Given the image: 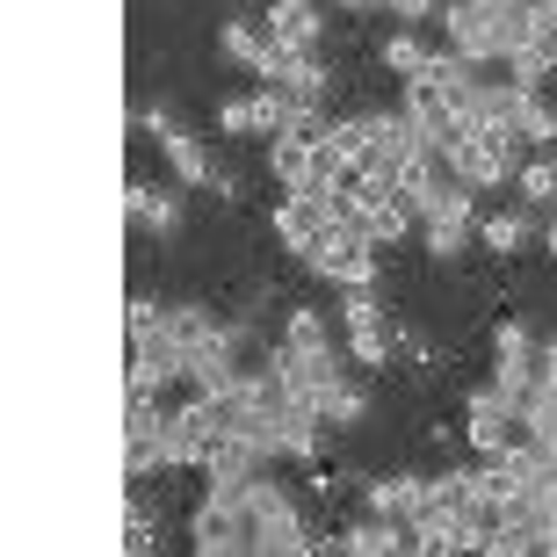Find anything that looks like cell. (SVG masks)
<instances>
[{
  "mask_svg": "<svg viewBox=\"0 0 557 557\" xmlns=\"http://www.w3.org/2000/svg\"><path fill=\"white\" fill-rule=\"evenodd\" d=\"M529 232H536V210H478V247L485 253H521L529 247Z\"/></svg>",
  "mask_w": 557,
  "mask_h": 557,
  "instance_id": "20",
  "label": "cell"
},
{
  "mask_svg": "<svg viewBox=\"0 0 557 557\" xmlns=\"http://www.w3.org/2000/svg\"><path fill=\"white\" fill-rule=\"evenodd\" d=\"M283 341H297V348H326L333 326H326V319H319L311 305H297V311H289V326H283Z\"/></svg>",
  "mask_w": 557,
  "mask_h": 557,
  "instance_id": "27",
  "label": "cell"
},
{
  "mask_svg": "<svg viewBox=\"0 0 557 557\" xmlns=\"http://www.w3.org/2000/svg\"><path fill=\"white\" fill-rule=\"evenodd\" d=\"M376 8H384V15H398V22H406V29H413V22H442V0H376Z\"/></svg>",
  "mask_w": 557,
  "mask_h": 557,
  "instance_id": "31",
  "label": "cell"
},
{
  "mask_svg": "<svg viewBox=\"0 0 557 557\" xmlns=\"http://www.w3.org/2000/svg\"><path fill=\"white\" fill-rule=\"evenodd\" d=\"M160 152H166V166H174V182H182V188H210V174H218V166H210V152L188 138V131L160 138Z\"/></svg>",
  "mask_w": 557,
  "mask_h": 557,
  "instance_id": "23",
  "label": "cell"
},
{
  "mask_svg": "<svg viewBox=\"0 0 557 557\" xmlns=\"http://www.w3.org/2000/svg\"><path fill=\"white\" fill-rule=\"evenodd\" d=\"M362 124H370V152H362V160L370 166H406L420 152V131H413V116H406V109H362Z\"/></svg>",
  "mask_w": 557,
  "mask_h": 557,
  "instance_id": "12",
  "label": "cell"
},
{
  "mask_svg": "<svg viewBox=\"0 0 557 557\" xmlns=\"http://www.w3.org/2000/svg\"><path fill=\"white\" fill-rule=\"evenodd\" d=\"M232 499H239V521H247V557L253 550L261 557L311 550V529H305V515H297V499H289L269 471H253L247 485H232Z\"/></svg>",
  "mask_w": 557,
  "mask_h": 557,
  "instance_id": "2",
  "label": "cell"
},
{
  "mask_svg": "<svg viewBox=\"0 0 557 557\" xmlns=\"http://www.w3.org/2000/svg\"><path fill=\"white\" fill-rule=\"evenodd\" d=\"M362 225H370V239H376V247H398L406 232H420V218H413V210H406V203L392 196V203H376L370 218H362Z\"/></svg>",
  "mask_w": 557,
  "mask_h": 557,
  "instance_id": "26",
  "label": "cell"
},
{
  "mask_svg": "<svg viewBox=\"0 0 557 557\" xmlns=\"http://www.w3.org/2000/svg\"><path fill=\"white\" fill-rule=\"evenodd\" d=\"M269 37L275 44H297V51H319V29H326V15H319V0H269Z\"/></svg>",
  "mask_w": 557,
  "mask_h": 557,
  "instance_id": "15",
  "label": "cell"
},
{
  "mask_svg": "<svg viewBox=\"0 0 557 557\" xmlns=\"http://www.w3.org/2000/svg\"><path fill=\"white\" fill-rule=\"evenodd\" d=\"M289 95L283 87H261L253 81V95H232L225 109H218V131H225V138H283L289 131Z\"/></svg>",
  "mask_w": 557,
  "mask_h": 557,
  "instance_id": "8",
  "label": "cell"
},
{
  "mask_svg": "<svg viewBox=\"0 0 557 557\" xmlns=\"http://www.w3.org/2000/svg\"><path fill=\"white\" fill-rule=\"evenodd\" d=\"M341 8H355V15H362V8H376V0H341Z\"/></svg>",
  "mask_w": 557,
  "mask_h": 557,
  "instance_id": "35",
  "label": "cell"
},
{
  "mask_svg": "<svg viewBox=\"0 0 557 557\" xmlns=\"http://www.w3.org/2000/svg\"><path fill=\"white\" fill-rule=\"evenodd\" d=\"M166 333H174V341H182V355L196 362V348H210V341L225 333V319H218L210 305H166Z\"/></svg>",
  "mask_w": 557,
  "mask_h": 557,
  "instance_id": "21",
  "label": "cell"
},
{
  "mask_svg": "<svg viewBox=\"0 0 557 557\" xmlns=\"http://www.w3.org/2000/svg\"><path fill=\"white\" fill-rule=\"evenodd\" d=\"M333 319H341V348H348V362H355V370H384V362H392L398 326L384 319V305H376L370 289H341Z\"/></svg>",
  "mask_w": 557,
  "mask_h": 557,
  "instance_id": "4",
  "label": "cell"
},
{
  "mask_svg": "<svg viewBox=\"0 0 557 557\" xmlns=\"http://www.w3.org/2000/svg\"><path fill=\"white\" fill-rule=\"evenodd\" d=\"M269 166L283 188H319V138H297V131L269 138Z\"/></svg>",
  "mask_w": 557,
  "mask_h": 557,
  "instance_id": "16",
  "label": "cell"
},
{
  "mask_svg": "<svg viewBox=\"0 0 557 557\" xmlns=\"http://www.w3.org/2000/svg\"><path fill=\"white\" fill-rule=\"evenodd\" d=\"M420 507H428V478H420V471H392V478H376V485H370V515L413 521Z\"/></svg>",
  "mask_w": 557,
  "mask_h": 557,
  "instance_id": "17",
  "label": "cell"
},
{
  "mask_svg": "<svg viewBox=\"0 0 557 557\" xmlns=\"http://www.w3.org/2000/svg\"><path fill=\"white\" fill-rule=\"evenodd\" d=\"M160 319H166V297H152V289H131V297H124V326L131 333L160 326Z\"/></svg>",
  "mask_w": 557,
  "mask_h": 557,
  "instance_id": "29",
  "label": "cell"
},
{
  "mask_svg": "<svg viewBox=\"0 0 557 557\" xmlns=\"http://www.w3.org/2000/svg\"><path fill=\"white\" fill-rule=\"evenodd\" d=\"M515 138H521V145H536V152H557V109L543 102V95H529V102H521Z\"/></svg>",
  "mask_w": 557,
  "mask_h": 557,
  "instance_id": "25",
  "label": "cell"
},
{
  "mask_svg": "<svg viewBox=\"0 0 557 557\" xmlns=\"http://www.w3.org/2000/svg\"><path fill=\"white\" fill-rule=\"evenodd\" d=\"M428 44H420V29H406V22H398L392 37L376 44V65H384V73H398V81H413V73H428Z\"/></svg>",
  "mask_w": 557,
  "mask_h": 557,
  "instance_id": "22",
  "label": "cell"
},
{
  "mask_svg": "<svg viewBox=\"0 0 557 557\" xmlns=\"http://www.w3.org/2000/svg\"><path fill=\"white\" fill-rule=\"evenodd\" d=\"M543 253H550V261H557V210H550V232H543Z\"/></svg>",
  "mask_w": 557,
  "mask_h": 557,
  "instance_id": "34",
  "label": "cell"
},
{
  "mask_svg": "<svg viewBox=\"0 0 557 557\" xmlns=\"http://www.w3.org/2000/svg\"><path fill=\"white\" fill-rule=\"evenodd\" d=\"M326 225H341V203H333V188H289L283 210H275V239H283L297 261H305V247L319 239Z\"/></svg>",
  "mask_w": 557,
  "mask_h": 557,
  "instance_id": "9",
  "label": "cell"
},
{
  "mask_svg": "<svg viewBox=\"0 0 557 557\" xmlns=\"http://www.w3.org/2000/svg\"><path fill=\"white\" fill-rule=\"evenodd\" d=\"M442 37H449V51L478 65H507L536 37V15L521 0H442Z\"/></svg>",
  "mask_w": 557,
  "mask_h": 557,
  "instance_id": "1",
  "label": "cell"
},
{
  "mask_svg": "<svg viewBox=\"0 0 557 557\" xmlns=\"http://www.w3.org/2000/svg\"><path fill=\"white\" fill-rule=\"evenodd\" d=\"M449 160H456V174H463L471 188H507L521 174V138L499 131V124H471Z\"/></svg>",
  "mask_w": 557,
  "mask_h": 557,
  "instance_id": "5",
  "label": "cell"
},
{
  "mask_svg": "<svg viewBox=\"0 0 557 557\" xmlns=\"http://www.w3.org/2000/svg\"><path fill=\"white\" fill-rule=\"evenodd\" d=\"M261 87H283L289 102H326V65H319V51H297V44H269V59H261V73H253Z\"/></svg>",
  "mask_w": 557,
  "mask_h": 557,
  "instance_id": "10",
  "label": "cell"
},
{
  "mask_svg": "<svg viewBox=\"0 0 557 557\" xmlns=\"http://www.w3.org/2000/svg\"><path fill=\"white\" fill-rule=\"evenodd\" d=\"M515 196H521V210H557V166H550V152L529 160L515 174Z\"/></svg>",
  "mask_w": 557,
  "mask_h": 557,
  "instance_id": "24",
  "label": "cell"
},
{
  "mask_svg": "<svg viewBox=\"0 0 557 557\" xmlns=\"http://www.w3.org/2000/svg\"><path fill=\"white\" fill-rule=\"evenodd\" d=\"M333 550L392 557V550H420V536H413V521H398V515H362V521H348V529L333 536Z\"/></svg>",
  "mask_w": 557,
  "mask_h": 557,
  "instance_id": "13",
  "label": "cell"
},
{
  "mask_svg": "<svg viewBox=\"0 0 557 557\" xmlns=\"http://www.w3.org/2000/svg\"><path fill=\"white\" fill-rule=\"evenodd\" d=\"M269 22H247V15H232L225 29H218V51H225L239 73H261V59H269Z\"/></svg>",
  "mask_w": 557,
  "mask_h": 557,
  "instance_id": "18",
  "label": "cell"
},
{
  "mask_svg": "<svg viewBox=\"0 0 557 557\" xmlns=\"http://www.w3.org/2000/svg\"><path fill=\"white\" fill-rule=\"evenodd\" d=\"M543 384H557V341H543Z\"/></svg>",
  "mask_w": 557,
  "mask_h": 557,
  "instance_id": "33",
  "label": "cell"
},
{
  "mask_svg": "<svg viewBox=\"0 0 557 557\" xmlns=\"http://www.w3.org/2000/svg\"><path fill=\"white\" fill-rule=\"evenodd\" d=\"M420 239H428L434 261H463V247H478V203L463 210H434V218H420Z\"/></svg>",
  "mask_w": 557,
  "mask_h": 557,
  "instance_id": "14",
  "label": "cell"
},
{
  "mask_svg": "<svg viewBox=\"0 0 557 557\" xmlns=\"http://www.w3.org/2000/svg\"><path fill=\"white\" fill-rule=\"evenodd\" d=\"M160 543V529H152V515L138 507V493H131V507H124V550H152Z\"/></svg>",
  "mask_w": 557,
  "mask_h": 557,
  "instance_id": "30",
  "label": "cell"
},
{
  "mask_svg": "<svg viewBox=\"0 0 557 557\" xmlns=\"http://www.w3.org/2000/svg\"><path fill=\"white\" fill-rule=\"evenodd\" d=\"M124 218L145 225L152 239H174L182 232V182L160 188V182H124Z\"/></svg>",
  "mask_w": 557,
  "mask_h": 557,
  "instance_id": "11",
  "label": "cell"
},
{
  "mask_svg": "<svg viewBox=\"0 0 557 557\" xmlns=\"http://www.w3.org/2000/svg\"><path fill=\"white\" fill-rule=\"evenodd\" d=\"M463 442H471L478 456H493V449H521L529 442V428H521V406L507 392H499L493 376L478 384L471 398H463Z\"/></svg>",
  "mask_w": 557,
  "mask_h": 557,
  "instance_id": "6",
  "label": "cell"
},
{
  "mask_svg": "<svg viewBox=\"0 0 557 557\" xmlns=\"http://www.w3.org/2000/svg\"><path fill=\"white\" fill-rule=\"evenodd\" d=\"M188 543H196V557H247V521H239L232 485H203L196 515H188Z\"/></svg>",
  "mask_w": 557,
  "mask_h": 557,
  "instance_id": "7",
  "label": "cell"
},
{
  "mask_svg": "<svg viewBox=\"0 0 557 557\" xmlns=\"http://www.w3.org/2000/svg\"><path fill=\"white\" fill-rule=\"evenodd\" d=\"M131 131H145V138L160 145V138H174V131H182V116H174L166 102H145V109H131Z\"/></svg>",
  "mask_w": 557,
  "mask_h": 557,
  "instance_id": "28",
  "label": "cell"
},
{
  "mask_svg": "<svg viewBox=\"0 0 557 557\" xmlns=\"http://www.w3.org/2000/svg\"><path fill=\"white\" fill-rule=\"evenodd\" d=\"M305 269L326 275V283H341V289H376V239H370V225H355V218L326 225L305 247Z\"/></svg>",
  "mask_w": 557,
  "mask_h": 557,
  "instance_id": "3",
  "label": "cell"
},
{
  "mask_svg": "<svg viewBox=\"0 0 557 557\" xmlns=\"http://www.w3.org/2000/svg\"><path fill=\"white\" fill-rule=\"evenodd\" d=\"M319 413H326V428H333V434L362 428V420H370V384L348 370L341 384H333V392H319Z\"/></svg>",
  "mask_w": 557,
  "mask_h": 557,
  "instance_id": "19",
  "label": "cell"
},
{
  "mask_svg": "<svg viewBox=\"0 0 557 557\" xmlns=\"http://www.w3.org/2000/svg\"><path fill=\"white\" fill-rule=\"evenodd\" d=\"M210 196H218V203H239L247 188H239V174H232V166H218V174H210Z\"/></svg>",
  "mask_w": 557,
  "mask_h": 557,
  "instance_id": "32",
  "label": "cell"
}]
</instances>
